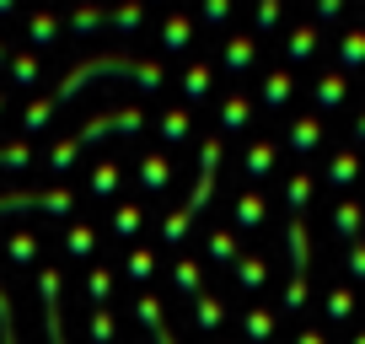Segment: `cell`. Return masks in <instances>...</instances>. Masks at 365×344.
Wrapping results in <instances>:
<instances>
[{"instance_id":"cell-1","label":"cell","mask_w":365,"mask_h":344,"mask_svg":"<svg viewBox=\"0 0 365 344\" xmlns=\"http://www.w3.org/2000/svg\"><path fill=\"white\" fill-rule=\"evenodd\" d=\"M312 97H317V108H344V97H349V76H344V70H322L317 86H312Z\"/></svg>"},{"instance_id":"cell-2","label":"cell","mask_w":365,"mask_h":344,"mask_svg":"<svg viewBox=\"0 0 365 344\" xmlns=\"http://www.w3.org/2000/svg\"><path fill=\"white\" fill-rule=\"evenodd\" d=\"M210 86H215V70H210L205 59H188V65H182V97H188V103H205Z\"/></svg>"},{"instance_id":"cell-3","label":"cell","mask_w":365,"mask_h":344,"mask_svg":"<svg viewBox=\"0 0 365 344\" xmlns=\"http://www.w3.org/2000/svg\"><path fill=\"white\" fill-rule=\"evenodd\" d=\"M285 140H290V151H317V146H322V118H317V113H301V118H290Z\"/></svg>"},{"instance_id":"cell-4","label":"cell","mask_w":365,"mask_h":344,"mask_svg":"<svg viewBox=\"0 0 365 344\" xmlns=\"http://www.w3.org/2000/svg\"><path fill=\"white\" fill-rule=\"evenodd\" d=\"M354 178H360V151H354V146L333 151V156H328V183L333 188H349Z\"/></svg>"},{"instance_id":"cell-5","label":"cell","mask_w":365,"mask_h":344,"mask_svg":"<svg viewBox=\"0 0 365 344\" xmlns=\"http://www.w3.org/2000/svg\"><path fill=\"white\" fill-rule=\"evenodd\" d=\"M290 97H296V76H290L285 65L269 70V76H263V108H285Z\"/></svg>"},{"instance_id":"cell-6","label":"cell","mask_w":365,"mask_h":344,"mask_svg":"<svg viewBox=\"0 0 365 344\" xmlns=\"http://www.w3.org/2000/svg\"><path fill=\"white\" fill-rule=\"evenodd\" d=\"M247 118H252L247 92H237V86H231L226 103H220V129H226V135H237V129H247Z\"/></svg>"},{"instance_id":"cell-7","label":"cell","mask_w":365,"mask_h":344,"mask_svg":"<svg viewBox=\"0 0 365 344\" xmlns=\"http://www.w3.org/2000/svg\"><path fill=\"white\" fill-rule=\"evenodd\" d=\"M252 59H258V38H252V33H231L226 38V70H231V76H242Z\"/></svg>"},{"instance_id":"cell-8","label":"cell","mask_w":365,"mask_h":344,"mask_svg":"<svg viewBox=\"0 0 365 344\" xmlns=\"http://www.w3.org/2000/svg\"><path fill=\"white\" fill-rule=\"evenodd\" d=\"M274 156H279V146H274V140H252V146L242 151L247 178H269V172H274Z\"/></svg>"},{"instance_id":"cell-9","label":"cell","mask_w":365,"mask_h":344,"mask_svg":"<svg viewBox=\"0 0 365 344\" xmlns=\"http://www.w3.org/2000/svg\"><path fill=\"white\" fill-rule=\"evenodd\" d=\"M312 54H317V22L290 27V38H285V59H290V65H301V59H312Z\"/></svg>"},{"instance_id":"cell-10","label":"cell","mask_w":365,"mask_h":344,"mask_svg":"<svg viewBox=\"0 0 365 344\" xmlns=\"http://www.w3.org/2000/svg\"><path fill=\"white\" fill-rule=\"evenodd\" d=\"M140 183H145L150 194H161V188L172 183V161L161 156V151H150V156H140Z\"/></svg>"},{"instance_id":"cell-11","label":"cell","mask_w":365,"mask_h":344,"mask_svg":"<svg viewBox=\"0 0 365 344\" xmlns=\"http://www.w3.org/2000/svg\"><path fill=\"white\" fill-rule=\"evenodd\" d=\"M6 65H11V81H16V86H38V81H43V59H38L33 49H22V54H11V59H6Z\"/></svg>"},{"instance_id":"cell-12","label":"cell","mask_w":365,"mask_h":344,"mask_svg":"<svg viewBox=\"0 0 365 344\" xmlns=\"http://www.w3.org/2000/svg\"><path fill=\"white\" fill-rule=\"evenodd\" d=\"M365 65V27H349L339 38V70H360Z\"/></svg>"},{"instance_id":"cell-13","label":"cell","mask_w":365,"mask_h":344,"mask_svg":"<svg viewBox=\"0 0 365 344\" xmlns=\"http://www.w3.org/2000/svg\"><path fill=\"white\" fill-rule=\"evenodd\" d=\"M188 38H194V16H188V11H172L167 27H161V49H188Z\"/></svg>"},{"instance_id":"cell-14","label":"cell","mask_w":365,"mask_h":344,"mask_svg":"<svg viewBox=\"0 0 365 344\" xmlns=\"http://www.w3.org/2000/svg\"><path fill=\"white\" fill-rule=\"evenodd\" d=\"M103 22H108V11H103V6H76V11H65V27H70V33H76V38L97 33V27H103Z\"/></svg>"},{"instance_id":"cell-15","label":"cell","mask_w":365,"mask_h":344,"mask_svg":"<svg viewBox=\"0 0 365 344\" xmlns=\"http://www.w3.org/2000/svg\"><path fill=\"white\" fill-rule=\"evenodd\" d=\"M59 27H65V16H54V11H27V38H33V44H54Z\"/></svg>"},{"instance_id":"cell-16","label":"cell","mask_w":365,"mask_h":344,"mask_svg":"<svg viewBox=\"0 0 365 344\" xmlns=\"http://www.w3.org/2000/svg\"><path fill=\"white\" fill-rule=\"evenodd\" d=\"M140 22H145V0H118L108 11V27H118V33H135Z\"/></svg>"},{"instance_id":"cell-17","label":"cell","mask_w":365,"mask_h":344,"mask_svg":"<svg viewBox=\"0 0 365 344\" xmlns=\"http://www.w3.org/2000/svg\"><path fill=\"white\" fill-rule=\"evenodd\" d=\"M360 226H365V210L354 205V199L333 205V231H339V237H360Z\"/></svg>"},{"instance_id":"cell-18","label":"cell","mask_w":365,"mask_h":344,"mask_svg":"<svg viewBox=\"0 0 365 344\" xmlns=\"http://www.w3.org/2000/svg\"><path fill=\"white\" fill-rule=\"evenodd\" d=\"M161 135H167L172 146L188 140V135H194V113H188V108H167V113H161Z\"/></svg>"},{"instance_id":"cell-19","label":"cell","mask_w":365,"mask_h":344,"mask_svg":"<svg viewBox=\"0 0 365 344\" xmlns=\"http://www.w3.org/2000/svg\"><path fill=\"white\" fill-rule=\"evenodd\" d=\"M307 199H312V172H290V178H285V205H290V216H301V210H307Z\"/></svg>"},{"instance_id":"cell-20","label":"cell","mask_w":365,"mask_h":344,"mask_svg":"<svg viewBox=\"0 0 365 344\" xmlns=\"http://www.w3.org/2000/svg\"><path fill=\"white\" fill-rule=\"evenodd\" d=\"M231 216H237V226H263L269 205H263V194H242L237 205H231Z\"/></svg>"},{"instance_id":"cell-21","label":"cell","mask_w":365,"mask_h":344,"mask_svg":"<svg viewBox=\"0 0 365 344\" xmlns=\"http://www.w3.org/2000/svg\"><path fill=\"white\" fill-rule=\"evenodd\" d=\"M118 178H124V167H118V161H91V194H113Z\"/></svg>"},{"instance_id":"cell-22","label":"cell","mask_w":365,"mask_h":344,"mask_svg":"<svg viewBox=\"0 0 365 344\" xmlns=\"http://www.w3.org/2000/svg\"><path fill=\"white\" fill-rule=\"evenodd\" d=\"M140 221H145V210H140V205H118L113 210V231H118V237H135Z\"/></svg>"},{"instance_id":"cell-23","label":"cell","mask_w":365,"mask_h":344,"mask_svg":"<svg viewBox=\"0 0 365 344\" xmlns=\"http://www.w3.org/2000/svg\"><path fill=\"white\" fill-rule=\"evenodd\" d=\"M11 258H16V264H33V258H38V237H33V231H16V237H11Z\"/></svg>"},{"instance_id":"cell-24","label":"cell","mask_w":365,"mask_h":344,"mask_svg":"<svg viewBox=\"0 0 365 344\" xmlns=\"http://www.w3.org/2000/svg\"><path fill=\"white\" fill-rule=\"evenodd\" d=\"M140 124H145V113H140V108H118V113H113V129H118V135H135Z\"/></svg>"},{"instance_id":"cell-25","label":"cell","mask_w":365,"mask_h":344,"mask_svg":"<svg viewBox=\"0 0 365 344\" xmlns=\"http://www.w3.org/2000/svg\"><path fill=\"white\" fill-rule=\"evenodd\" d=\"M65 248L70 253H91V226H70L65 231Z\"/></svg>"},{"instance_id":"cell-26","label":"cell","mask_w":365,"mask_h":344,"mask_svg":"<svg viewBox=\"0 0 365 344\" xmlns=\"http://www.w3.org/2000/svg\"><path fill=\"white\" fill-rule=\"evenodd\" d=\"M237 275H242V285H263V258H242Z\"/></svg>"},{"instance_id":"cell-27","label":"cell","mask_w":365,"mask_h":344,"mask_svg":"<svg viewBox=\"0 0 365 344\" xmlns=\"http://www.w3.org/2000/svg\"><path fill=\"white\" fill-rule=\"evenodd\" d=\"M226 16H231V0H205V22L210 27H220Z\"/></svg>"},{"instance_id":"cell-28","label":"cell","mask_w":365,"mask_h":344,"mask_svg":"<svg viewBox=\"0 0 365 344\" xmlns=\"http://www.w3.org/2000/svg\"><path fill=\"white\" fill-rule=\"evenodd\" d=\"M349 307H354L349 290H333V296H328V312H333V318H349Z\"/></svg>"},{"instance_id":"cell-29","label":"cell","mask_w":365,"mask_h":344,"mask_svg":"<svg viewBox=\"0 0 365 344\" xmlns=\"http://www.w3.org/2000/svg\"><path fill=\"white\" fill-rule=\"evenodd\" d=\"M344 16V0H317V22H339Z\"/></svg>"},{"instance_id":"cell-30","label":"cell","mask_w":365,"mask_h":344,"mask_svg":"<svg viewBox=\"0 0 365 344\" xmlns=\"http://www.w3.org/2000/svg\"><path fill=\"white\" fill-rule=\"evenodd\" d=\"M150 258H156L150 248H135L129 253V269H135V275H150Z\"/></svg>"},{"instance_id":"cell-31","label":"cell","mask_w":365,"mask_h":344,"mask_svg":"<svg viewBox=\"0 0 365 344\" xmlns=\"http://www.w3.org/2000/svg\"><path fill=\"white\" fill-rule=\"evenodd\" d=\"M210 253H215V258H231V253H237V242H231L226 231H215V237H210Z\"/></svg>"},{"instance_id":"cell-32","label":"cell","mask_w":365,"mask_h":344,"mask_svg":"<svg viewBox=\"0 0 365 344\" xmlns=\"http://www.w3.org/2000/svg\"><path fill=\"white\" fill-rule=\"evenodd\" d=\"M220 318V307H215V296H199V323H215Z\"/></svg>"},{"instance_id":"cell-33","label":"cell","mask_w":365,"mask_h":344,"mask_svg":"<svg viewBox=\"0 0 365 344\" xmlns=\"http://www.w3.org/2000/svg\"><path fill=\"white\" fill-rule=\"evenodd\" d=\"M349 269L365 280V242H354V248H349Z\"/></svg>"},{"instance_id":"cell-34","label":"cell","mask_w":365,"mask_h":344,"mask_svg":"<svg viewBox=\"0 0 365 344\" xmlns=\"http://www.w3.org/2000/svg\"><path fill=\"white\" fill-rule=\"evenodd\" d=\"M354 140L365 146V113H354Z\"/></svg>"},{"instance_id":"cell-35","label":"cell","mask_w":365,"mask_h":344,"mask_svg":"<svg viewBox=\"0 0 365 344\" xmlns=\"http://www.w3.org/2000/svg\"><path fill=\"white\" fill-rule=\"evenodd\" d=\"M6 59H11V44H6V38H0V65H6Z\"/></svg>"},{"instance_id":"cell-36","label":"cell","mask_w":365,"mask_h":344,"mask_svg":"<svg viewBox=\"0 0 365 344\" xmlns=\"http://www.w3.org/2000/svg\"><path fill=\"white\" fill-rule=\"evenodd\" d=\"M16 11V0H0V16H11Z\"/></svg>"},{"instance_id":"cell-37","label":"cell","mask_w":365,"mask_h":344,"mask_svg":"<svg viewBox=\"0 0 365 344\" xmlns=\"http://www.w3.org/2000/svg\"><path fill=\"white\" fill-rule=\"evenodd\" d=\"M301 344H322V339H317V333H301Z\"/></svg>"},{"instance_id":"cell-38","label":"cell","mask_w":365,"mask_h":344,"mask_svg":"<svg viewBox=\"0 0 365 344\" xmlns=\"http://www.w3.org/2000/svg\"><path fill=\"white\" fill-rule=\"evenodd\" d=\"M0 113H6V86H0Z\"/></svg>"},{"instance_id":"cell-39","label":"cell","mask_w":365,"mask_h":344,"mask_svg":"<svg viewBox=\"0 0 365 344\" xmlns=\"http://www.w3.org/2000/svg\"><path fill=\"white\" fill-rule=\"evenodd\" d=\"M354 344H365V333H360V339H354Z\"/></svg>"}]
</instances>
